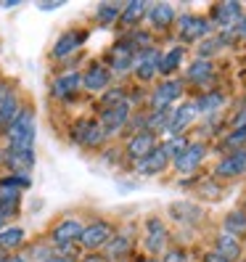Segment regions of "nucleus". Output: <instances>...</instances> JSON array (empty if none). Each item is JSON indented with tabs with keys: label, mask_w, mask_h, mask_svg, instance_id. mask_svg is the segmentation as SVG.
I'll return each instance as SVG.
<instances>
[{
	"label": "nucleus",
	"mask_w": 246,
	"mask_h": 262,
	"mask_svg": "<svg viewBox=\"0 0 246 262\" xmlns=\"http://www.w3.org/2000/svg\"><path fill=\"white\" fill-rule=\"evenodd\" d=\"M11 151H32L35 143V117L32 112H19V117L11 122V127L6 130Z\"/></svg>",
	"instance_id": "f257e3e1"
},
{
	"label": "nucleus",
	"mask_w": 246,
	"mask_h": 262,
	"mask_svg": "<svg viewBox=\"0 0 246 262\" xmlns=\"http://www.w3.org/2000/svg\"><path fill=\"white\" fill-rule=\"evenodd\" d=\"M127 119H130V101L125 98L122 103L111 106V109H103V112H101V122H98V125L103 127V133H106V135H111V133H117V130L125 127V125H127Z\"/></svg>",
	"instance_id": "f03ea898"
},
{
	"label": "nucleus",
	"mask_w": 246,
	"mask_h": 262,
	"mask_svg": "<svg viewBox=\"0 0 246 262\" xmlns=\"http://www.w3.org/2000/svg\"><path fill=\"white\" fill-rule=\"evenodd\" d=\"M159 61H162V56H159V51H153V48L138 53L135 56V64H132L138 80H143V82L153 80V74H159Z\"/></svg>",
	"instance_id": "7ed1b4c3"
},
{
	"label": "nucleus",
	"mask_w": 246,
	"mask_h": 262,
	"mask_svg": "<svg viewBox=\"0 0 246 262\" xmlns=\"http://www.w3.org/2000/svg\"><path fill=\"white\" fill-rule=\"evenodd\" d=\"M111 236H114L111 225L98 220V223H90L87 228H82L80 241H82V246H87V249H101V246H106V241H109Z\"/></svg>",
	"instance_id": "20e7f679"
},
{
	"label": "nucleus",
	"mask_w": 246,
	"mask_h": 262,
	"mask_svg": "<svg viewBox=\"0 0 246 262\" xmlns=\"http://www.w3.org/2000/svg\"><path fill=\"white\" fill-rule=\"evenodd\" d=\"M72 138L80 146H98L103 138H106V133H103V127L98 125V122L82 119V122H77V127L72 130Z\"/></svg>",
	"instance_id": "39448f33"
},
{
	"label": "nucleus",
	"mask_w": 246,
	"mask_h": 262,
	"mask_svg": "<svg viewBox=\"0 0 246 262\" xmlns=\"http://www.w3.org/2000/svg\"><path fill=\"white\" fill-rule=\"evenodd\" d=\"M177 24H180V37L183 40H191V42L204 40L209 35V29H212V24L204 16H180Z\"/></svg>",
	"instance_id": "423d86ee"
},
{
	"label": "nucleus",
	"mask_w": 246,
	"mask_h": 262,
	"mask_svg": "<svg viewBox=\"0 0 246 262\" xmlns=\"http://www.w3.org/2000/svg\"><path fill=\"white\" fill-rule=\"evenodd\" d=\"M212 19H214V24H217V27H225L228 32H230V29H233L243 19V13H241V6L238 3L228 0V3H217V6L212 8Z\"/></svg>",
	"instance_id": "0eeeda50"
},
{
	"label": "nucleus",
	"mask_w": 246,
	"mask_h": 262,
	"mask_svg": "<svg viewBox=\"0 0 246 262\" xmlns=\"http://www.w3.org/2000/svg\"><path fill=\"white\" fill-rule=\"evenodd\" d=\"M146 228H148V233H146V249L151 254H162L164 246H167V228L162 225L159 217H148L146 220Z\"/></svg>",
	"instance_id": "6e6552de"
},
{
	"label": "nucleus",
	"mask_w": 246,
	"mask_h": 262,
	"mask_svg": "<svg viewBox=\"0 0 246 262\" xmlns=\"http://www.w3.org/2000/svg\"><path fill=\"white\" fill-rule=\"evenodd\" d=\"M207 157V148L202 143H188V148L180 154V157H175V169L177 172H193V169L204 162Z\"/></svg>",
	"instance_id": "1a4fd4ad"
},
{
	"label": "nucleus",
	"mask_w": 246,
	"mask_h": 262,
	"mask_svg": "<svg viewBox=\"0 0 246 262\" xmlns=\"http://www.w3.org/2000/svg\"><path fill=\"white\" fill-rule=\"evenodd\" d=\"M180 93H183V82H177V80H167V82H162L156 90H153V98H151L153 109H170V103L177 101Z\"/></svg>",
	"instance_id": "9d476101"
},
{
	"label": "nucleus",
	"mask_w": 246,
	"mask_h": 262,
	"mask_svg": "<svg viewBox=\"0 0 246 262\" xmlns=\"http://www.w3.org/2000/svg\"><path fill=\"white\" fill-rule=\"evenodd\" d=\"M109 64H111V69L114 72H127V69H132V64H135V51H132V45L127 42V40H122V42H117L114 48H111V53H109Z\"/></svg>",
	"instance_id": "9b49d317"
},
{
	"label": "nucleus",
	"mask_w": 246,
	"mask_h": 262,
	"mask_svg": "<svg viewBox=\"0 0 246 262\" xmlns=\"http://www.w3.org/2000/svg\"><path fill=\"white\" fill-rule=\"evenodd\" d=\"M82 228H85V225L77 223V220H64V223H58V225L53 228V241H56L58 246H64V249H69L74 241H80Z\"/></svg>",
	"instance_id": "f8f14e48"
},
{
	"label": "nucleus",
	"mask_w": 246,
	"mask_h": 262,
	"mask_svg": "<svg viewBox=\"0 0 246 262\" xmlns=\"http://www.w3.org/2000/svg\"><path fill=\"white\" fill-rule=\"evenodd\" d=\"M146 19L153 29H167L175 21V8H172V3H153L146 11Z\"/></svg>",
	"instance_id": "ddd939ff"
},
{
	"label": "nucleus",
	"mask_w": 246,
	"mask_h": 262,
	"mask_svg": "<svg viewBox=\"0 0 246 262\" xmlns=\"http://www.w3.org/2000/svg\"><path fill=\"white\" fill-rule=\"evenodd\" d=\"M167 162H170V157L164 154V148H153L148 157H143V159H138V175H159L162 169L167 167Z\"/></svg>",
	"instance_id": "4468645a"
},
{
	"label": "nucleus",
	"mask_w": 246,
	"mask_h": 262,
	"mask_svg": "<svg viewBox=\"0 0 246 262\" xmlns=\"http://www.w3.org/2000/svg\"><path fill=\"white\" fill-rule=\"evenodd\" d=\"M111 82V72L106 69L103 64H93L85 74H82V88L93 90V93H98V90H106Z\"/></svg>",
	"instance_id": "2eb2a0df"
},
{
	"label": "nucleus",
	"mask_w": 246,
	"mask_h": 262,
	"mask_svg": "<svg viewBox=\"0 0 246 262\" xmlns=\"http://www.w3.org/2000/svg\"><path fill=\"white\" fill-rule=\"evenodd\" d=\"M151 151H153V133L151 130H141L130 138V143H127V157L130 159L138 162V159L148 157Z\"/></svg>",
	"instance_id": "dca6fc26"
},
{
	"label": "nucleus",
	"mask_w": 246,
	"mask_h": 262,
	"mask_svg": "<svg viewBox=\"0 0 246 262\" xmlns=\"http://www.w3.org/2000/svg\"><path fill=\"white\" fill-rule=\"evenodd\" d=\"M80 88H82V74L69 72V74H61L58 80L53 82V96L61 98V101H69Z\"/></svg>",
	"instance_id": "f3484780"
},
{
	"label": "nucleus",
	"mask_w": 246,
	"mask_h": 262,
	"mask_svg": "<svg viewBox=\"0 0 246 262\" xmlns=\"http://www.w3.org/2000/svg\"><path fill=\"white\" fill-rule=\"evenodd\" d=\"M214 172H217V178H238L241 172H246V151H233L217 164Z\"/></svg>",
	"instance_id": "a211bd4d"
},
{
	"label": "nucleus",
	"mask_w": 246,
	"mask_h": 262,
	"mask_svg": "<svg viewBox=\"0 0 246 262\" xmlns=\"http://www.w3.org/2000/svg\"><path fill=\"white\" fill-rule=\"evenodd\" d=\"M214 252H217L225 262H233V259L241 257V241L236 236L225 233V230H220L217 238H214Z\"/></svg>",
	"instance_id": "6ab92c4d"
},
{
	"label": "nucleus",
	"mask_w": 246,
	"mask_h": 262,
	"mask_svg": "<svg viewBox=\"0 0 246 262\" xmlns=\"http://www.w3.org/2000/svg\"><path fill=\"white\" fill-rule=\"evenodd\" d=\"M85 37H87L85 29H72V32L61 35V40L53 45V56H56V58H64V56H69L72 51H77V48H80V45L85 42Z\"/></svg>",
	"instance_id": "aec40b11"
},
{
	"label": "nucleus",
	"mask_w": 246,
	"mask_h": 262,
	"mask_svg": "<svg viewBox=\"0 0 246 262\" xmlns=\"http://www.w3.org/2000/svg\"><path fill=\"white\" fill-rule=\"evenodd\" d=\"M196 114H198V112H196V106H193V103H183L180 109H175V114L170 117V125H167V130L175 133V135H180L188 125H193Z\"/></svg>",
	"instance_id": "412c9836"
},
{
	"label": "nucleus",
	"mask_w": 246,
	"mask_h": 262,
	"mask_svg": "<svg viewBox=\"0 0 246 262\" xmlns=\"http://www.w3.org/2000/svg\"><path fill=\"white\" fill-rule=\"evenodd\" d=\"M186 77H188V82H193V85H204V82H209L214 77V64L209 58H196L193 64L188 67Z\"/></svg>",
	"instance_id": "4be33fe9"
},
{
	"label": "nucleus",
	"mask_w": 246,
	"mask_h": 262,
	"mask_svg": "<svg viewBox=\"0 0 246 262\" xmlns=\"http://www.w3.org/2000/svg\"><path fill=\"white\" fill-rule=\"evenodd\" d=\"M130 236L127 233H119V236H111L109 241H106V259H125L130 254Z\"/></svg>",
	"instance_id": "5701e85b"
},
{
	"label": "nucleus",
	"mask_w": 246,
	"mask_h": 262,
	"mask_svg": "<svg viewBox=\"0 0 246 262\" xmlns=\"http://www.w3.org/2000/svg\"><path fill=\"white\" fill-rule=\"evenodd\" d=\"M8 164L16 172H27L29 167H35V154L32 151H11L8 148Z\"/></svg>",
	"instance_id": "b1692460"
},
{
	"label": "nucleus",
	"mask_w": 246,
	"mask_h": 262,
	"mask_svg": "<svg viewBox=\"0 0 246 262\" xmlns=\"http://www.w3.org/2000/svg\"><path fill=\"white\" fill-rule=\"evenodd\" d=\"M183 56H186V51H183L180 45H177V48H170V51L162 56V61H159V74H172L180 67Z\"/></svg>",
	"instance_id": "393cba45"
},
{
	"label": "nucleus",
	"mask_w": 246,
	"mask_h": 262,
	"mask_svg": "<svg viewBox=\"0 0 246 262\" xmlns=\"http://www.w3.org/2000/svg\"><path fill=\"white\" fill-rule=\"evenodd\" d=\"M148 11V3H141V0H135V3H127L125 8H122V24H127V27H132V24H138L143 19V13Z\"/></svg>",
	"instance_id": "a878e982"
},
{
	"label": "nucleus",
	"mask_w": 246,
	"mask_h": 262,
	"mask_svg": "<svg viewBox=\"0 0 246 262\" xmlns=\"http://www.w3.org/2000/svg\"><path fill=\"white\" fill-rule=\"evenodd\" d=\"M19 112H21V109H19V101L11 96L3 106H0V133H6V130L11 127V122L19 117Z\"/></svg>",
	"instance_id": "bb28decb"
},
{
	"label": "nucleus",
	"mask_w": 246,
	"mask_h": 262,
	"mask_svg": "<svg viewBox=\"0 0 246 262\" xmlns=\"http://www.w3.org/2000/svg\"><path fill=\"white\" fill-rule=\"evenodd\" d=\"M222 103H225V96L220 93V90H214V93H207V96H202L196 101V112L209 114V112H217Z\"/></svg>",
	"instance_id": "cd10ccee"
},
{
	"label": "nucleus",
	"mask_w": 246,
	"mask_h": 262,
	"mask_svg": "<svg viewBox=\"0 0 246 262\" xmlns=\"http://www.w3.org/2000/svg\"><path fill=\"white\" fill-rule=\"evenodd\" d=\"M225 233H230V236H241V233H246V217H243V212L241 209H233V212H230L228 214V217H225Z\"/></svg>",
	"instance_id": "c85d7f7f"
},
{
	"label": "nucleus",
	"mask_w": 246,
	"mask_h": 262,
	"mask_svg": "<svg viewBox=\"0 0 246 262\" xmlns=\"http://www.w3.org/2000/svg\"><path fill=\"white\" fill-rule=\"evenodd\" d=\"M21 241H24V228L13 225V228L0 230V249H16Z\"/></svg>",
	"instance_id": "c756f323"
},
{
	"label": "nucleus",
	"mask_w": 246,
	"mask_h": 262,
	"mask_svg": "<svg viewBox=\"0 0 246 262\" xmlns=\"http://www.w3.org/2000/svg\"><path fill=\"white\" fill-rule=\"evenodd\" d=\"M16 204H19V191L0 186V217H3V214L16 212Z\"/></svg>",
	"instance_id": "7c9ffc66"
},
{
	"label": "nucleus",
	"mask_w": 246,
	"mask_h": 262,
	"mask_svg": "<svg viewBox=\"0 0 246 262\" xmlns=\"http://www.w3.org/2000/svg\"><path fill=\"white\" fill-rule=\"evenodd\" d=\"M122 8H125V6H119V3H101V6H98V21H101L103 27L114 24V21L122 16Z\"/></svg>",
	"instance_id": "2f4dec72"
},
{
	"label": "nucleus",
	"mask_w": 246,
	"mask_h": 262,
	"mask_svg": "<svg viewBox=\"0 0 246 262\" xmlns=\"http://www.w3.org/2000/svg\"><path fill=\"white\" fill-rule=\"evenodd\" d=\"M170 109H156V112H153L148 119H146V125L151 127V130H164L167 125H170Z\"/></svg>",
	"instance_id": "473e14b6"
},
{
	"label": "nucleus",
	"mask_w": 246,
	"mask_h": 262,
	"mask_svg": "<svg viewBox=\"0 0 246 262\" xmlns=\"http://www.w3.org/2000/svg\"><path fill=\"white\" fill-rule=\"evenodd\" d=\"M188 209H191V204H172V214H175L177 220L193 223V220L202 217V209H193V212H188Z\"/></svg>",
	"instance_id": "72a5a7b5"
},
{
	"label": "nucleus",
	"mask_w": 246,
	"mask_h": 262,
	"mask_svg": "<svg viewBox=\"0 0 246 262\" xmlns=\"http://www.w3.org/2000/svg\"><path fill=\"white\" fill-rule=\"evenodd\" d=\"M188 148V141H186V138H183V135H177V138H172V141H167L164 143V154H167V157H180V154L183 151H186Z\"/></svg>",
	"instance_id": "f704fd0d"
},
{
	"label": "nucleus",
	"mask_w": 246,
	"mask_h": 262,
	"mask_svg": "<svg viewBox=\"0 0 246 262\" xmlns=\"http://www.w3.org/2000/svg\"><path fill=\"white\" fill-rule=\"evenodd\" d=\"M125 101V93H122V90H106L103 93V98H101V109H111V106H117V103H122Z\"/></svg>",
	"instance_id": "c9c22d12"
},
{
	"label": "nucleus",
	"mask_w": 246,
	"mask_h": 262,
	"mask_svg": "<svg viewBox=\"0 0 246 262\" xmlns=\"http://www.w3.org/2000/svg\"><path fill=\"white\" fill-rule=\"evenodd\" d=\"M241 143H246V127H238L225 138V146H241Z\"/></svg>",
	"instance_id": "e433bc0d"
},
{
	"label": "nucleus",
	"mask_w": 246,
	"mask_h": 262,
	"mask_svg": "<svg viewBox=\"0 0 246 262\" xmlns=\"http://www.w3.org/2000/svg\"><path fill=\"white\" fill-rule=\"evenodd\" d=\"M0 186H6V188H27L29 186V180L27 178H6V180H0Z\"/></svg>",
	"instance_id": "4c0bfd02"
},
{
	"label": "nucleus",
	"mask_w": 246,
	"mask_h": 262,
	"mask_svg": "<svg viewBox=\"0 0 246 262\" xmlns=\"http://www.w3.org/2000/svg\"><path fill=\"white\" fill-rule=\"evenodd\" d=\"M162 262H188L186 252L183 249H170V252H164V259Z\"/></svg>",
	"instance_id": "58836bf2"
},
{
	"label": "nucleus",
	"mask_w": 246,
	"mask_h": 262,
	"mask_svg": "<svg viewBox=\"0 0 246 262\" xmlns=\"http://www.w3.org/2000/svg\"><path fill=\"white\" fill-rule=\"evenodd\" d=\"M230 35H233V37H246V16H243L233 29H230Z\"/></svg>",
	"instance_id": "ea45409f"
},
{
	"label": "nucleus",
	"mask_w": 246,
	"mask_h": 262,
	"mask_svg": "<svg viewBox=\"0 0 246 262\" xmlns=\"http://www.w3.org/2000/svg\"><path fill=\"white\" fill-rule=\"evenodd\" d=\"M238 127H246V109H241L238 117L233 119V130H238Z\"/></svg>",
	"instance_id": "a19ab883"
},
{
	"label": "nucleus",
	"mask_w": 246,
	"mask_h": 262,
	"mask_svg": "<svg viewBox=\"0 0 246 262\" xmlns=\"http://www.w3.org/2000/svg\"><path fill=\"white\" fill-rule=\"evenodd\" d=\"M11 96H13V93H11V88H8V85H0V106H3Z\"/></svg>",
	"instance_id": "79ce46f5"
},
{
	"label": "nucleus",
	"mask_w": 246,
	"mask_h": 262,
	"mask_svg": "<svg viewBox=\"0 0 246 262\" xmlns=\"http://www.w3.org/2000/svg\"><path fill=\"white\" fill-rule=\"evenodd\" d=\"M204 262H225V259H222V257H220L217 252H209V254L204 257Z\"/></svg>",
	"instance_id": "37998d69"
},
{
	"label": "nucleus",
	"mask_w": 246,
	"mask_h": 262,
	"mask_svg": "<svg viewBox=\"0 0 246 262\" xmlns=\"http://www.w3.org/2000/svg\"><path fill=\"white\" fill-rule=\"evenodd\" d=\"M61 8V3H40V11H56Z\"/></svg>",
	"instance_id": "c03bdc74"
},
{
	"label": "nucleus",
	"mask_w": 246,
	"mask_h": 262,
	"mask_svg": "<svg viewBox=\"0 0 246 262\" xmlns=\"http://www.w3.org/2000/svg\"><path fill=\"white\" fill-rule=\"evenodd\" d=\"M85 262H109V259L101 257V254H90V257H85Z\"/></svg>",
	"instance_id": "a18cd8bd"
},
{
	"label": "nucleus",
	"mask_w": 246,
	"mask_h": 262,
	"mask_svg": "<svg viewBox=\"0 0 246 262\" xmlns=\"http://www.w3.org/2000/svg\"><path fill=\"white\" fill-rule=\"evenodd\" d=\"M42 262H69V257H61V254L56 257V254H53V257H45Z\"/></svg>",
	"instance_id": "49530a36"
},
{
	"label": "nucleus",
	"mask_w": 246,
	"mask_h": 262,
	"mask_svg": "<svg viewBox=\"0 0 246 262\" xmlns=\"http://www.w3.org/2000/svg\"><path fill=\"white\" fill-rule=\"evenodd\" d=\"M241 212H243V217H246V202H243V209H241Z\"/></svg>",
	"instance_id": "de8ad7c7"
},
{
	"label": "nucleus",
	"mask_w": 246,
	"mask_h": 262,
	"mask_svg": "<svg viewBox=\"0 0 246 262\" xmlns=\"http://www.w3.org/2000/svg\"><path fill=\"white\" fill-rule=\"evenodd\" d=\"M143 262H156V259H143Z\"/></svg>",
	"instance_id": "09e8293b"
},
{
	"label": "nucleus",
	"mask_w": 246,
	"mask_h": 262,
	"mask_svg": "<svg viewBox=\"0 0 246 262\" xmlns=\"http://www.w3.org/2000/svg\"><path fill=\"white\" fill-rule=\"evenodd\" d=\"M0 228H3V217H0Z\"/></svg>",
	"instance_id": "8fccbe9b"
},
{
	"label": "nucleus",
	"mask_w": 246,
	"mask_h": 262,
	"mask_svg": "<svg viewBox=\"0 0 246 262\" xmlns=\"http://www.w3.org/2000/svg\"><path fill=\"white\" fill-rule=\"evenodd\" d=\"M16 262H24V259H16Z\"/></svg>",
	"instance_id": "3c124183"
}]
</instances>
